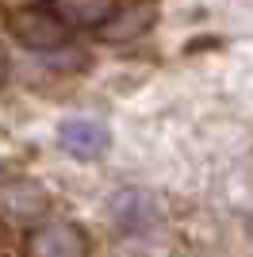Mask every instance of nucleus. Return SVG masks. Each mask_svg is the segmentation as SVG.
Returning <instances> with one entry per match:
<instances>
[{
  "mask_svg": "<svg viewBox=\"0 0 253 257\" xmlns=\"http://www.w3.org/2000/svg\"><path fill=\"white\" fill-rule=\"evenodd\" d=\"M12 35H16L27 50H39V54L58 50V46L69 43V27L54 16L46 4H31V8L12 12Z\"/></svg>",
  "mask_w": 253,
  "mask_h": 257,
  "instance_id": "f257e3e1",
  "label": "nucleus"
},
{
  "mask_svg": "<svg viewBox=\"0 0 253 257\" xmlns=\"http://www.w3.org/2000/svg\"><path fill=\"white\" fill-rule=\"evenodd\" d=\"M27 257H88V234L69 219H50L27 234Z\"/></svg>",
  "mask_w": 253,
  "mask_h": 257,
  "instance_id": "f03ea898",
  "label": "nucleus"
},
{
  "mask_svg": "<svg viewBox=\"0 0 253 257\" xmlns=\"http://www.w3.org/2000/svg\"><path fill=\"white\" fill-rule=\"evenodd\" d=\"M58 142H62L65 154H73L77 161H92L111 146V135H107L104 123L96 119H65L58 127Z\"/></svg>",
  "mask_w": 253,
  "mask_h": 257,
  "instance_id": "7ed1b4c3",
  "label": "nucleus"
},
{
  "mask_svg": "<svg viewBox=\"0 0 253 257\" xmlns=\"http://www.w3.org/2000/svg\"><path fill=\"white\" fill-rule=\"evenodd\" d=\"M65 27H104L115 16V0H46Z\"/></svg>",
  "mask_w": 253,
  "mask_h": 257,
  "instance_id": "20e7f679",
  "label": "nucleus"
},
{
  "mask_svg": "<svg viewBox=\"0 0 253 257\" xmlns=\"http://www.w3.org/2000/svg\"><path fill=\"white\" fill-rule=\"evenodd\" d=\"M111 219H115L123 230H146L150 223H158V204H154V196L146 192H119L115 200H111Z\"/></svg>",
  "mask_w": 253,
  "mask_h": 257,
  "instance_id": "39448f33",
  "label": "nucleus"
},
{
  "mask_svg": "<svg viewBox=\"0 0 253 257\" xmlns=\"http://www.w3.org/2000/svg\"><path fill=\"white\" fill-rule=\"evenodd\" d=\"M0 207L8 215H39L46 211V192L31 181H16L0 192Z\"/></svg>",
  "mask_w": 253,
  "mask_h": 257,
  "instance_id": "423d86ee",
  "label": "nucleus"
},
{
  "mask_svg": "<svg viewBox=\"0 0 253 257\" xmlns=\"http://www.w3.org/2000/svg\"><path fill=\"white\" fill-rule=\"evenodd\" d=\"M115 23H104V39H131V35L146 31L150 27V12L146 8H131V12H119L111 16Z\"/></svg>",
  "mask_w": 253,
  "mask_h": 257,
  "instance_id": "0eeeda50",
  "label": "nucleus"
},
{
  "mask_svg": "<svg viewBox=\"0 0 253 257\" xmlns=\"http://www.w3.org/2000/svg\"><path fill=\"white\" fill-rule=\"evenodd\" d=\"M4 77H8V54H4V43H0V85H4Z\"/></svg>",
  "mask_w": 253,
  "mask_h": 257,
  "instance_id": "6e6552de",
  "label": "nucleus"
}]
</instances>
